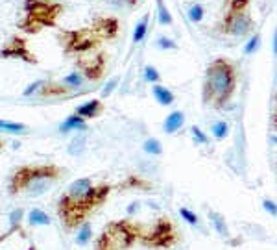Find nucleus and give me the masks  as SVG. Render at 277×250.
Segmentation results:
<instances>
[{
	"label": "nucleus",
	"mask_w": 277,
	"mask_h": 250,
	"mask_svg": "<svg viewBox=\"0 0 277 250\" xmlns=\"http://www.w3.org/2000/svg\"><path fill=\"white\" fill-rule=\"evenodd\" d=\"M74 113L80 115L81 119L85 120L98 119V117H102V115L106 113V104H104L102 98H91V100L80 104V106L74 109Z\"/></svg>",
	"instance_id": "12"
},
{
	"label": "nucleus",
	"mask_w": 277,
	"mask_h": 250,
	"mask_svg": "<svg viewBox=\"0 0 277 250\" xmlns=\"http://www.w3.org/2000/svg\"><path fill=\"white\" fill-rule=\"evenodd\" d=\"M143 76H144V82L152 84V86H154V84H161V72L157 71V67H154V65L144 67Z\"/></svg>",
	"instance_id": "30"
},
{
	"label": "nucleus",
	"mask_w": 277,
	"mask_h": 250,
	"mask_svg": "<svg viewBox=\"0 0 277 250\" xmlns=\"http://www.w3.org/2000/svg\"><path fill=\"white\" fill-rule=\"evenodd\" d=\"M61 82L65 84V86L69 87V89H72V91L78 95V93H85L83 91V87H85V78L81 76L80 72L78 71H72V72H69L67 76H63L61 78Z\"/></svg>",
	"instance_id": "19"
},
{
	"label": "nucleus",
	"mask_w": 277,
	"mask_h": 250,
	"mask_svg": "<svg viewBox=\"0 0 277 250\" xmlns=\"http://www.w3.org/2000/svg\"><path fill=\"white\" fill-rule=\"evenodd\" d=\"M237 86H239V63L225 56L214 58L203 74V106L214 111H224L233 100Z\"/></svg>",
	"instance_id": "3"
},
{
	"label": "nucleus",
	"mask_w": 277,
	"mask_h": 250,
	"mask_svg": "<svg viewBox=\"0 0 277 250\" xmlns=\"http://www.w3.org/2000/svg\"><path fill=\"white\" fill-rule=\"evenodd\" d=\"M118 82H120V76H113L107 80V84L104 86V89H102V97L106 98L109 97V95H113V91L118 87Z\"/></svg>",
	"instance_id": "35"
},
{
	"label": "nucleus",
	"mask_w": 277,
	"mask_h": 250,
	"mask_svg": "<svg viewBox=\"0 0 277 250\" xmlns=\"http://www.w3.org/2000/svg\"><path fill=\"white\" fill-rule=\"evenodd\" d=\"M67 6L61 0H22L17 30L24 35H37L47 28H58Z\"/></svg>",
	"instance_id": "5"
},
{
	"label": "nucleus",
	"mask_w": 277,
	"mask_h": 250,
	"mask_svg": "<svg viewBox=\"0 0 277 250\" xmlns=\"http://www.w3.org/2000/svg\"><path fill=\"white\" fill-rule=\"evenodd\" d=\"M43 84H44V80H35V82H33V84H30V86H28L26 89H24V91H22V97H24V98L35 97V93L39 91V87L43 86Z\"/></svg>",
	"instance_id": "36"
},
{
	"label": "nucleus",
	"mask_w": 277,
	"mask_h": 250,
	"mask_svg": "<svg viewBox=\"0 0 277 250\" xmlns=\"http://www.w3.org/2000/svg\"><path fill=\"white\" fill-rule=\"evenodd\" d=\"M179 215H181L183 221L189 223L191 226H196L198 224V215L192 212V210H189V207H179Z\"/></svg>",
	"instance_id": "34"
},
{
	"label": "nucleus",
	"mask_w": 277,
	"mask_h": 250,
	"mask_svg": "<svg viewBox=\"0 0 277 250\" xmlns=\"http://www.w3.org/2000/svg\"><path fill=\"white\" fill-rule=\"evenodd\" d=\"M209 219H211V223H213L214 230L218 232L222 237H227L229 235V228H227V224H225V219L216 212H209Z\"/></svg>",
	"instance_id": "24"
},
{
	"label": "nucleus",
	"mask_w": 277,
	"mask_h": 250,
	"mask_svg": "<svg viewBox=\"0 0 277 250\" xmlns=\"http://www.w3.org/2000/svg\"><path fill=\"white\" fill-rule=\"evenodd\" d=\"M272 128L277 132V93L273 97V109H272Z\"/></svg>",
	"instance_id": "38"
},
{
	"label": "nucleus",
	"mask_w": 277,
	"mask_h": 250,
	"mask_svg": "<svg viewBox=\"0 0 277 250\" xmlns=\"http://www.w3.org/2000/svg\"><path fill=\"white\" fill-rule=\"evenodd\" d=\"M50 223H52V221L48 217V213L43 212V210H39V207H33V210H30V213H28V224L33 226V228H37V226H48Z\"/></svg>",
	"instance_id": "21"
},
{
	"label": "nucleus",
	"mask_w": 277,
	"mask_h": 250,
	"mask_svg": "<svg viewBox=\"0 0 277 250\" xmlns=\"http://www.w3.org/2000/svg\"><path fill=\"white\" fill-rule=\"evenodd\" d=\"M214 30L225 37H250L255 32V21L251 15V0H225V10Z\"/></svg>",
	"instance_id": "6"
},
{
	"label": "nucleus",
	"mask_w": 277,
	"mask_h": 250,
	"mask_svg": "<svg viewBox=\"0 0 277 250\" xmlns=\"http://www.w3.org/2000/svg\"><path fill=\"white\" fill-rule=\"evenodd\" d=\"M179 241H181V234L168 215H159L152 224L138 223L137 243L144 248L168 250L179 245Z\"/></svg>",
	"instance_id": "8"
},
{
	"label": "nucleus",
	"mask_w": 277,
	"mask_h": 250,
	"mask_svg": "<svg viewBox=\"0 0 277 250\" xmlns=\"http://www.w3.org/2000/svg\"><path fill=\"white\" fill-rule=\"evenodd\" d=\"M85 147H87V137L80 132L78 136L72 137V141L69 143L67 150H69L70 156H81V154H83V150H85Z\"/></svg>",
	"instance_id": "23"
},
{
	"label": "nucleus",
	"mask_w": 277,
	"mask_h": 250,
	"mask_svg": "<svg viewBox=\"0 0 277 250\" xmlns=\"http://www.w3.org/2000/svg\"><path fill=\"white\" fill-rule=\"evenodd\" d=\"M118 189H124V191H129V189H138V191H152L154 184L150 180L143 178L141 174H129L128 178L122 180L120 184L117 185Z\"/></svg>",
	"instance_id": "14"
},
{
	"label": "nucleus",
	"mask_w": 277,
	"mask_h": 250,
	"mask_svg": "<svg viewBox=\"0 0 277 250\" xmlns=\"http://www.w3.org/2000/svg\"><path fill=\"white\" fill-rule=\"evenodd\" d=\"M113 189V184H95L89 176L74 180L56 204V213L65 232L72 234L85 221H89L91 215H95L106 204Z\"/></svg>",
	"instance_id": "1"
},
{
	"label": "nucleus",
	"mask_w": 277,
	"mask_h": 250,
	"mask_svg": "<svg viewBox=\"0 0 277 250\" xmlns=\"http://www.w3.org/2000/svg\"><path fill=\"white\" fill-rule=\"evenodd\" d=\"M273 54H275V58H277V28H275V32H273Z\"/></svg>",
	"instance_id": "39"
},
{
	"label": "nucleus",
	"mask_w": 277,
	"mask_h": 250,
	"mask_svg": "<svg viewBox=\"0 0 277 250\" xmlns=\"http://www.w3.org/2000/svg\"><path fill=\"white\" fill-rule=\"evenodd\" d=\"M187 17H189V21L198 24V22L203 21V17H205V8H203L200 2H194V4L189 6V10H187Z\"/></svg>",
	"instance_id": "25"
},
{
	"label": "nucleus",
	"mask_w": 277,
	"mask_h": 250,
	"mask_svg": "<svg viewBox=\"0 0 277 250\" xmlns=\"http://www.w3.org/2000/svg\"><path fill=\"white\" fill-rule=\"evenodd\" d=\"M0 60H17L28 65H37L39 58L32 50L30 41L26 35L22 33H13L4 41V45L0 47Z\"/></svg>",
	"instance_id": "10"
},
{
	"label": "nucleus",
	"mask_w": 277,
	"mask_h": 250,
	"mask_svg": "<svg viewBox=\"0 0 277 250\" xmlns=\"http://www.w3.org/2000/svg\"><path fill=\"white\" fill-rule=\"evenodd\" d=\"M155 47L159 50H177V43L172 37H166V35H159L155 39Z\"/></svg>",
	"instance_id": "32"
},
{
	"label": "nucleus",
	"mask_w": 277,
	"mask_h": 250,
	"mask_svg": "<svg viewBox=\"0 0 277 250\" xmlns=\"http://www.w3.org/2000/svg\"><path fill=\"white\" fill-rule=\"evenodd\" d=\"M76 232H78V235H76V245L78 246H85V245L91 243V239H93V224H91V221H85V223L81 224Z\"/></svg>",
	"instance_id": "22"
},
{
	"label": "nucleus",
	"mask_w": 277,
	"mask_h": 250,
	"mask_svg": "<svg viewBox=\"0 0 277 250\" xmlns=\"http://www.w3.org/2000/svg\"><path fill=\"white\" fill-rule=\"evenodd\" d=\"M76 93L72 89L65 86L61 80H44V84L39 87V91L35 93L37 98H43V100H52V98H69L74 97Z\"/></svg>",
	"instance_id": "11"
},
{
	"label": "nucleus",
	"mask_w": 277,
	"mask_h": 250,
	"mask_svg": "<svg viewBox=\"0 0 277 250\" xmlns=\"http://www.w3.org/2000/svg\"><path fill=\"white\" fill-rule=\"evenodd\" d=\"M155 8H157V21H159L161 26H172L174 17H172V11L166 6V0H155Z\"/></svg>",
	"instance_id": "20"
},
{
	"label": "nucleus",
	"mask_w": 277,
	"mask_h": 250,
	"mask_svg": "<svg viewBox=\"0 0 277 250\" xmlns=\"http://www.w3.org/2000/svg\"><path fill=\"white\" fill-rule=\"evenodd\" d=\"M191 136H192V139H194V143L196 145H209V136L205 134V132L200 128V126H192L191 128Z\"/></svg>",
	"instance_id": "33"
},
{
	"label": "nucleus",
	"mask_w": 277,
	"mask_h": 250,
	"mask_svg": "<svg viewBox=\"0 0 277 250\" xmlns=\"http://www.w3.org/2000/svg\"><path fill=\"white\" fill-rule=\"evenodd\" d=\"M89 130V126H87V120L85 119H81L80 115H76V113H72V115H69L67 119L59 124V132L61 134H70V132H87Z\"/></svg>",
	"instance_id": "16"
},
{
	"label": "nucleus",
	"mask_w": 277,
	"mask_h": 250,
	"mask_svg": "<svg viewBox=\"0 0 277 250\" xmlns=\"http://www.w3.org/2000/svg\"><path fill=\"white\" fill-rule=\"evenodd\" d=\"M183 124H185V113L181 109H174L172 113L166 115L165 122H163V130H165V134L172 136V134H177L181 130Z\"/></svg>",
	"instance_id": "15"
},
{
	"label": "nucleus",
	"mask_w": 277,
	"mask_h": 250,
	"mask_svg": "<svg viewBox=\"0 0 277 250\" xmlns=\"http://www.w3.org/2000/svg\"><path fill=\"white\" fill-rule=\"evenodd\" d=\"M148 28H150V13H144V15L141 17V21H138L133 28V35H131V45H133V47L138 43H143L146 33H148Z\"/></svg>",
	"instance_id": "18"
},
{
	"label": "nucleus",
	"mask_w": 277,
	"mask_h": 250,
	"mask_svg": "<svg viewBox=\"0 0 277 250\" xmlns=\"http://www.w3.org/2000/svg\"><path fill=\"white\" fill-rule=\"evenodd\" d=\"M211 134L216 141H224L225 137L229 136V124L225 122V120H218V122H214L211 126Z\"/></svg>",
	"instance_id": "28"
},
{
	"label": "nucleus",
	"mask_w": 277,
	"mask_h": 250,
	"mask_svg": "<svg viewBox=\"0 0 277 250\" xmlns=\"http://www.w3.org/2000/svg\"><path fill=\"white\" fill-rule=\"evenodd\" d=\"M152 95H154V98L161 106H172V104L176 102V95L166 86H163V84H154L152 86Z\"/></svg>",
	"instance_id": "17"
},
{
	"label": "nucleus",
	"mask_w": 277,
	"mask_h": 250,
	"mask_svg": "<svg viewBox=\"0 0 277 250\" xmlns=\"http://www.w3.org/2000/svg\"><path fill=\"white\" fill-rule=\"evenodd\" d=\"M107 61H109V54L100 49L91 54L74 58V69L85 78L87 84H98L106 76Z\"/></svg>",
	"instance_id": "9"
},
{
	"label": "nucleus",
	"mask_w": 277,
	"mask_h": 250,
	"mask_svg": "<svg viewBox=\"0 0 277 250\" xmlns=\"http://www.w3.org/2000/svg\"><path fill=\"white\" fill-rule=\"evenodd\" d=\"M0 132H8V134H24V132H28V126L22 124V122H13V120L0 119Z\"/></svg>",
	"instance_id": "27"
},
{
	"label": "nucleus",
	"mask_w": 277,
	"mask_h": 250,
	"mask_svg": "<svg viewBox=\"0 0 277 250\" xmlns=\"http://www.w3.org/2000/svg\"><path fill=\"white\" fill-rule=\"evenodd\" d=\"M107 4L117 8V10H122V11H133L135 8L138 6L141 0H106Z\"/></svg>",
	"instance_id": "29"
},
{
	"label": "nucleus",
	"mask_w": 277,
	"mask_h": 250,
	"mask_svg": "<svg viewBox=\"0 0 277 250\" xmlns=\"http://www.w3.org/2000/svg\"><path fill=\"white\" fill-rule=\"evenodd\" d=\"M4 148H6V139H2V137H0V152H2Z\"/></svg>",
	"instance_id": "40"
},
{
	"label": "nucleus",
	"mask_w": 277,
	"mask_h": 250,
	"mask_svg": "<svg viewBox=\"0 0 277 250\" xmlns=\"http://www.w3.org/2000/svg\"><path fill=\"white\" fill-rule=\"evenodd\" d=\"M22 221H24V210L22 207H15L13 212L8 215V230H6V234L0 235V243L6 241L8 237L15 234V232H22Z\"/></svg>",
	"instance_id": "13"
},
{
	"label": "nucleus",
	"mask_w": 277,
	"mask_h": 250,
	"mask_svg": "<svg viewBox=\"0 0 277 250\" xmlns=\"http://www.w3.org/2000/svg\"><path fill=\"white\" fill-rule=\"evenodd\" d=\"M259 47H261V33L253 32L250 35V41H248V43H246V47H244V54L246 56L255 54L257 50H259Z\"/></svg>",
	"instance_id": "31"
},
{
	"label": "nucleus",
	"mask_w": 277,
	"mask_h": 250,
	"mask_svg": "<svg viewBox=\"0 0 277 250\" xmlns=\"http://www.w3.org/2000/svg\"><path fill=\"white\" fill-rule=\"evenodd\" d=\"M120 35V19L98 15L80 28H61L56 35L65 58H78L96 52L104 43H113Z\"/></svg>",
	"instance_id": "2"
},
{
	"label": "nucleus",
	"mask_w": 277,
	"mask_h": 250,
	"mask_svg": "<svg viewBox=\"0 0 277 250\" xmlns=\"http://www.w3.org/2000/svg\"><path fill=\"white\" fill-rule=\"evenodd\" d=\"M138 223L131 217L115 219L102 228L95 241V250H131L137 245Z\"/></svg>",
	"instance_id": "7"
},
{
	"label": "nucleus",
	"mask_w": 277,
	"mask_h": 250,
	"mask_svg": "<svg viewBox=\"0 0 277 250\" xmlns=\"http://www.w3.org/2000/svg\"><path fill=\"white\" fill-rule=\"evenodd\" d=\"M262 207H264V210H266L270 215L277 217V204L273 200H270V198H264V200H262Z\"/></svg>",
	"instance_id": "37"
},
{
	"label": "nucleus",
	"mask_w": 277,
	"mask_h": 250,
	"mask_svg": "<svg viewBox=\"0 0 277 250\" xmlns=\"http://www.w3.org/2000/svg\"><path fill=\"white\" fill-rule=\"evenodd\" d=\"M65 174L67 171L58 163H26L13 169V173L8 176L6 189L13 198H37L52 189Z\"/></svg>",
	"instance_id": "4"
},
{
	"label": "nucleus",
	"mask_w": 277,
	"mask_h": 250,
	"mask_svg": "<svg viewBox=\"0 0 277 250\" xmlns=\"http://www.w3.org/2000/svg\"><path fill=\"white\" fill-rule=\"evenodd\" d=\"M143 150L150 156H161L163 154V145L157 137H148L146 141L143 143Z\"/></svg>",
	"instance_id": "26"
}]
</instances>
